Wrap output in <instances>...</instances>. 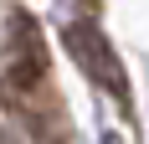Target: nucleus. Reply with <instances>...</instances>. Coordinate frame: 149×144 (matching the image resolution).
<instances>
[{"instance_id":"nucleus-1","label":"nucleus","mask_w":149,"mask_h":144,"mask_svg":"<svg viewBox=\"0 0 149 144\" xmlns=\"http://www.w3.org/2000/svg\"><path fill=\"white\" fill-rule=\"evenodd\" d=\"M62 36H67V52L77 57V67L88 72L108 98L129 103V72H123V62L113 57V41H108V31L98 26V15H72Z\"/></svg>"}]
</instances>
